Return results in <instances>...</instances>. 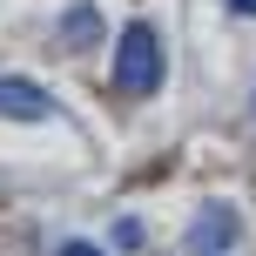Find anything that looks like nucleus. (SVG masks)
I'll use <instances>...</instances> for the list:
<instances>
[{
	"instance_id": "nucleus-7",
	"label": "nucleus",
	"mask_w": 256,
	"mask_h": 256,
	"mask_svg": "<svg viewBox=\"0 0 256 256\" xmlns=\"http://www.w3.org/2000/svg\"><path fill=\"white\" fill-rule=\"evenodd\" d=\"M230 7H236V14H256V0H230Z\"/></svg>"
},
{
	"instance_id": "nucleus-1",
	"label": "nucleus",
	"mask_w": 256,
	"mask_h": 256,
	"mask_svg": "<svg viewBox=\"0 0 256 256\" xmlns=\"http://www.w3.org/2000/svg\"><path fill=\"white\" fill-rule=\"evenodd\" d=\"M115 88L122 94H155L162 88V40H155L148 20H135L115 48Z\"/></svg>"
},
{
	"instance_id": "nucleus-6",
	"label": "nucleus",
	"mask_w": 256,
	"mask_h": 256,
	"mask_svg": "<svg viewBox=\"0 0 256 256\" xmlns=\"http://www.w3.org/2000/svg\"><path fill=\"white\" fill-rule=\"evenodd\" d=\"M61 256H102V250H94V243H68Z\"/></svg>"
},
{
	"instance_id": "nucleus-2",
	"label": "nucleus",
	"mask_w": 256,
	"mask_h": 256,
	"mask_svg": "<svg viewBox=\"0 0 256 256\" xmlns=\"http://www.w3.org/2000/svg\"><path fill=\"white\" fill-rule=\"evenodd\" d=\"M0 115L7 122H54V94L20 74H0Z\"/></svg>"
},
{
	"instance_id": "nucleus-5",
	"label": "nucleus",
	"mask_w": 256,
	"mask_h": 256,
	"mask_svg": "<svg viewBox=\"0 0 256 256\" xmlns=\"http://www.w3.org/2000/svg\"><path fill=\"white\" fill-rule=\"evenodd\" d=\"M135 243H142V222L122 216V222H115V250H135Z\"/></svg>"
},
{
	"instance_id": "nucleus-3",
	"label": "nucleus",
	"mask_w": 256,
	"mask_h": 256,
	"mask_svg": "<svg viewBox=\"0 0 256 256\" xmlns=\"http://www.w3.org/2000/svg\"><path fill=\"white\" fill-rule=\"evenodd\" d=\"M196 243H202V250H230L236 243V209L230 202H209L202 216H196Z\"/></svg>"
},
{
	"instance_id": "nucleus-4",
	"label": "nucleus",
	"mask_w": 256,
	"mask_h": 256,
	"mask_svg": "<svg viewBox=\"0 0 256 256\" xmlns=\"http://www.w3.org/2000/svg\"><path fill=\"white\" fill-rule=\"evenodd\" d=\"M94 34H102V14H94V7H68V27H61L68 48H88Z\"/></svg>"
}]
</instances>
